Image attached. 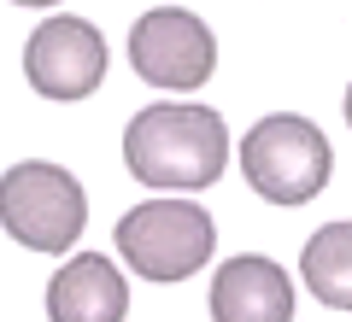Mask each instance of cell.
Masks as SVG:
<instances>
[{
  "mask_svg": "<svg viewBox=\"0 0 352 322\" xmlns=\"http://www.w3.org/2000/svg\"><path fill=\"white\" fill-rule=\"evenodd\" d=\"M124 164L147 187H212L229 164V124L212 106L188 100H159L147 112L129 117L124 129Z\"/></svg>",
  "mask_w": 352,
  "mask_h": 322,
  "instance_id": "obj_1",
  "label": "cell"
},
{
  "mask_svg": "<svg viewBox=\"0 0 352 322\" xmlns=\"http://www.w3.org/2000/svg\"><path fill=\"white\" fill-rule=\"evenodd\" d=\"M118 252L141 281H188L217 252V223L194 199H147L118 217Z\"/></svg>",
  "mask_w": 352,
  "mask_h": 322,
  "instance_id": "obj_2",
  "label": "cell"
},
{
  "mask_svg": "<svg viewBox=\"0 0 352 322\" xmlns=\"http://www.w3.org/2000/svg\"><path fill=\"white\" fill-rule=\"evenodd\" d=\"M0 223L24 252H71L88 229V194L65 164L24 159L0 176Z\"/></svg>",
  "mask_w": 352,
  "mask_h": 322,
  "instance_id": "obj_3",
  "label": "cell"
},
{
  "mask_svg": "<svg viewBox=\"0 0 352 322\" xmlns=\"http://www.w3.org/2000/svg\"><path fill=\"white\" fill-rule=\"evenodd\" d=\"M329 135L311 117H258V124L241 135V176L252 182V194L270 199V205H305L329 187Z\"/></svg>",
  "mask_w": 352,
  "mask_h": 322,
  "instance_id": "obj_4",
  "label": "cell"
},
{
  "mask_svg": "<svg viewBox=\"0 0 352 322\" xmlns=\"http://www.w3.org/2000/svg\"><path fill=\"white\" fill-rule=\"evenodd\" d=\"M129 65L141 71V82L182 94V88H200L217 71V36L188 6H153L129 30Z\"/></svg>",
  "mask_w": 352,
  "mask_h": 322,
  "instance_id": "obj_5",
  "label": "cell"
},
{
  "mask_svg": "<svg viewBox=\"0 0 352 322\" xmlns=\"http://www.w3.org/2000/svg\"><path fill=\"white\" fill-rule=\"evenodd\" d=\"M24 76L41 100H88L106 82V36L88 18H41L24 41Z\"/></svg>",
  "mask_w": 352,
  "mask_h": 322,
  "instance_id": "obj_6",
  "label": "cell"
},
{
  "mask_svg": "<svg viewBox=\"0 0 352 322\" xmlns=\"http://www.w3.org/2000/svg\"><path fill=\"white\" fill-rule=\"evenodd\" d=\"M212 322H294V281L276 258L241 252L212 275Z\"/></svg>",
  "mask_w": 352,
  "mask_h": 322,
  "instance_id": "obj_7",
  "label": "cell"
},
{
  "mask_svg": "<svg viewBox=\"0 0 352 322\" xmlns=\"http://www.w3.org/2000/svg\"><path fill=\"white\" fill-rule=\"evenodd\" d=\"M47 317L53 322H124L129 317V281L112 258L76 252L47 281Z\"/></svg>",
  "mask_w": 352,
  "mask_h": 322,
  "instance_id": "obj_8",
  "label": "cell"
},
{
  "mask_svg": "<svg viewBox=\"0 0 352 322\" xmlns=\"http://www.w3.org/2000/svg\"><path fill=\"white\" fill-rule=\"evenodd\" d=\"M300 270H305V287L329 310H352V223L317 229L305 258H300Z\"/></svg>",
  "mask_w": 352,
  "mask_h": 322,
  "instance_id": "obj_9",
  "label": "cell"
},
{
  "mask_svg": "<svg viewBox=\"0 0 352 322\" xmlns=\"http://www.w3.org/2000/svg\"><path fill=\"white\" fill-rule=\"evenodd\" d=\"M18 6H59V0H18Z\"/></svg>",
  "mask_w": 352,
  "mask_h": 322,
  "instance_id": "obj_10",
  "label": "cell"
}]
</instances>
